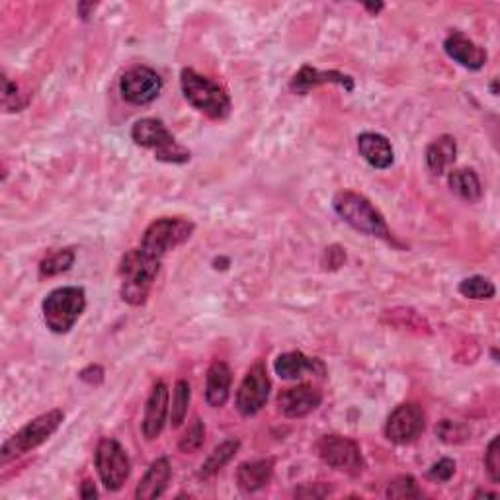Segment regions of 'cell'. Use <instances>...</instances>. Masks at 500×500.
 <instances>
[{
  "label": "cell",
  "mask_w": 500,
  "mask_h": 500,
  "mask_svg": "<svg viewBox=\"0 0 500 500\" xmlns=\"http://www.w3.org/2000/svg\"><path fill=\"white\" fill-rule=\"evenodd\" d=\"M477 496H496V493H486V491H481Z\"/></svg>",
  "instance_id": "cell-37"
},
{
  "label": "cell",
  "mask_w": 500,
  "mask_h": 500,
  "mask_svg": "<svg viewBox=\"0 0 500 500\" xmlns=\"http://www.w3.org/2000/svg\"><path fill=\"white\" fill-rule=\"evenodd\" d=\"M181 88L188 104L211 120H225L230 113V98L225 88L194 69H182Z\"/></svg>",
  "instance_id": "cell-3"
},
{
  "label": "cell",
  "mask_w": 500,
  "mask_h": 500,
  "mask_svg": "<svg viewBox=\"0 0 500 500\" xmlns=\"http://www.w3.org/2000/svg\"><path fill=\"white\" fill-rule=\"evenodd\" d=\"M135 145L152 149L159 161L171 164H184L190 161V151L182 147L174 135L166 130V125L157 118H143L135 122L132 130Z\"/></svg>",
  "instance_id": "cell-6"
},
{
  "label": "cell",
  "mask_w": 500,
  "mask_h": 500,
  "mask_svg": "<svg viewBox=\"0 0 500 500\" xmlns=\"http://www.w3.org/2000/svg\"><path fill=\"white\" fill-rule=\"evenodd\" d=\"M498 446H500V440H498V436H495L489 447H486V454H485V467H486V473H489L493 483L500 481V447Z\"/></svg>",
  "instance_id": "cell-31"
},
{
  "label": "cell",
  "mask_w": 500,
  "mask_h": 500,
  "mask_svg": "<svg viewBox=\"0 0 500 500\" xmlns=\"http://www.w3.org/2000/svg\"><path fill=\"white\" fill-rule=\"evenodd\" d=\"M171 475H172L171 461L166 457L155 459L147 469L143 479L139 481L135 496L139 500H152L162 496V493L166 491V485L171 481Z\"/></svg>",
  "instance_id": "cell-19"
},
{
  "label": "cell",
  "mask_w": 500,
  "mask_h": 500,
  "mask_svg": "<svg viewBox=\"0 0 500 500\" xmlns=\"http://www.w3.org/2000/svg\"><path fill=\"white\" fill-rule=\"evenodd\" d=\"M203 440H205L203 422L200 418H194L191 420V425L188 426V430L184 432L181 442H178V447H181V452L184 454H194L203 446Z\"/></svg>",
  "instance_id": "cell-28"
},
{
  "label": "cell",
  "mask_w": 500,
  "mask_h": 500,
  "mask_svg": "<svg viewBox=\"0 0 500 500\" xmlns=\"http://www.w3.org/2000/svg\"><path fill=\"white\" fill-rule=\"evenodd\" d=\"M425 426H426L425 410L415 403H405L397 407L389 415L386 422V438L393 444L405 446L415 442L418 436L425 432Z\"/></svg>",
  "instance_id": "cell-12"
},
{
  "label": "cell",
  "mask_w": 500,
  "mask_h": 500,
  "mask_svg": "<svg viewBox=\"0 0 500 500\" xmlns=\"http://www.w3.org/2000/svg\"><path fill=\"white\" fill-rule=\"evenodd\" d=\"M457 157V143L452 135H442L434 139L426 147V166L436 176H442L447 169L456 162Z\"/></svg>",
  "instance_id": "cell-22"
},
{
  "label": "cell",
  "mask_w": 500,
  "mask_h": 500,
  "mask_svg": "<svg viewBox=\"0 0 500 500\" xmlns=\"http://www.w3.org/2000/svg\"><path fill=\"white\" fill-rule=\"evenodd\" d=\"M274 369L281 379H288V381L303 377V374H307V371L313 376H320V377L325 376V364L320 362L319 358H309L303 352L279 354L274 362Z\"/></svg>",
  "instance_id": "cell-18"
},
{
  "label": "cell",
  "mask_w": 500,
  "mask_h": 500,
  "mask_svg": "<svg viewBox=\"0 0 500 500\" xmlns=\"http://www.w3.org/2000/svg\"><path fill=\"white\" fill-rule=\"evenodd\" d=\"M323 84H338L346 88L348 93L354 91V79L350 74H344L340 71H319L309 65H303L298 71V74L291 79L289 88L298 94H307L311 88L323 86Z\"/></svg>",
  "instance_id": "cell-15"
},
{
  "label": "cell",
  "mask_w": 500,
  "mask_h": 500,
  "mask_svg": "<svg viewBox=\"0 0 500 500\" xmlns=\"http://www.w3.org/2000/svg\"><path fill=\"white\" fill-rule=\"evenodd\" d=\"M63 420H65V415H63V410L59 408H54L49 410V413L35 417L3 444L0 461H3V464H8L10 459H16L24 454L35 450V447H40L61 428Z\"/></svg>",
  "instance_id": "cell-5"
},
{
  "label": "cell",
  "mask_w": 500,
  "mask_h": 500,
  "mask_svg": "<svg viewBox=\"0 0 500 500\" xmlns=\"http://www.w3.org/2000/svg\"><path fill=\"white\" fill-rule=\"evenodd\" d=\"M194 223L184 217H161V220L152 221L141 239V250L147 252L152 259H162L176 247L184 245V242L194 233Z\"/></svg>",
  "instance_id": "cell-7"
},
{
  "label": "cell",
  "mask_w": 500,
  "mask_h": 500,
  "mask_svg": "<svg viewBox=\"0 0 500 500\" xmlns=\"http://www.w3.org/2000/svg\"><path fill=\"white\" fill-rule=\"evenodd\" d=\"M457 289L464 298L475 299V301L493 299L495 293H496V288H495L493 281L489 278H485V276H471V278L461 279Z\"/></svg>",
  "instance_id": "cell-25"
},
{
  "label": "cell",
  "mask_w": 500,
  "mask_h": 500,
  "mask_svg": "<svg viewBox=\"0 0 500 500\" xmlns=\"http://www.w3.org/2000/svg\"><path fill=\"white\" fill-rule=\"evenodd\" d=\"M447 184H450L452 191L469 203H475L481 200L483 196V188H481V181L475 171L471 169H456L447 176Z\"/></svg>",
  "instance_id": "cell-23"
},
{
  "label": "cell",
  "mask_w": 500,
  "mask_h": 500,
  "mask_svg": "<svg viewBox=\"0 0 500 500\" xmlns=\"http://www.w3.org/2000/svg\"><path fill=\"white\" fill-rule=\"evenodd\" d=\"M332 208H335L338 217H342L346 223L360 230V233L379 237L383 240H393L386 217L362 194H356V191L350 190L338 191L335 200H332Z\"/></svg>",
  "instance_id": "cell-2"
},
{
  "label": "cell",
  "mask_w": 500,
  "mask_h": 500,
  "mask_svg": "<svg viewBox=\"0 0 500 500\" xmlns=\"http://www.w3.org/2000/svg\"><path fill=\"white\" fill-rule=\"evenodd\" d=\"M240 447V442L237 438H230V440H225L221 442L220 446L215 447V450L208 456V459L201 464V469H200V479H210L213 475H217L230 459H233L239 452Z\"/></svg>",
  "instance_id": "cell-24"
},
{
  "label": "cell",
  "mask_w": 500,
  "mask_h": 500,
  "mask_svg": "<svg viewBox=\"0 0 500 500\" xmlns=\"http://www.w3.org/2000/svg\"><path fill=\"white\" fill-rule=\"evenodd\" d=\"M358 151H360L362 159L377 171H387L395 161V152L389 143V139L381 133L366 132L358 135Z\"/></svg>",
  "instance_id": "cell-17"
},
{
  "label": "cell",
  "mask_w": 500,
  "mask_h": 500,
  "mask_svg": "<svg viewBox=\"0 0 500 500\" xmlns=\"http://www.w3.org/2000/svg\"><path fill=\"white\" fill-rule=\"evenodd\" d=\"M387 496L389 498H420L422 491L418 489V483L415 477L403 475V477H397L393 483H389Z\"/></svg>",
  "instance_id": "cell-29"
},
{
  "label": "cell",
  "mask_w": 500,
  "mask_h": 500,
  "mask_svg": "<svg viewBox=\"0 0 500 500\" xmlns=\"http://www.w3.org/2000/svg\"><path fill=\"white\" fill-rule=\"evenodd\" d=\"M166 417H169V387L166 383L159 381L155 387H152L149 401L145 407V417H143V436L147 440H157L162 428Z\"/></svg>",
  "instance_id": "cell-16"
},
{
  "label": "cell",
  "mask_w": 500,
  "mask_h": 500,
  "mask_svg": "<svg viewBox=\"0 0 500 500\" xmlns=\"http://www.w3.org/2000/svg\"><path fill=\"white\" fill-rule=\"evenodd\" d=\"M317 450L320 459H323L325 464L332 469L348 473V475H360L364 471V457H362L360 446H358L354 440L346 438V436H338V434L323 436L317 446Z\"/></svg>",
  "instance_id": "cell-9"
},
{
  "label": "cell",
  "mask_w": 500,
  "mask_h": 500,
  "mask_svg": "<svg viewBox=\"0 0 500 500\" xmlns=\"http://www.w3.org/2000/svg\"><path fill=\"white\" fill-rule=\"evenodd\" d=\"M366 8H368L369 12H374V15H377V12L383 10V5H381V3H376V5H374V3H368Z\"/></svg>",
  "instance_id": "cell-36"
},
{
  "label": "cell",
  "mask_w": 500,
  "mask_h": 500,
  "mask_svg": "<svg viewBox=\"0 0 500 500\" xmlns=\"http://www.w3.org/2000/svg\"><path fill=\"white\" fill-rule=\"evenodd\" d=\"M444 51L447 57L457 63V65L469 71L483 69L486 59H489V55H486V51L481 45L469 40V37L461 32H454L446 37Z\"/></svg>",
  "instance_id": "cell-14"
},
{
  "label": "cell",
  "mask_w": 500,
  "mask_h": 500,
  "mask_svg": "<svg viewBox=\"0 0 500 500\" xmlns=\"http://www.w3.org/2000/svg\"><path fill=\"white\" fill-rule=\"evenodd\" d=\"M491 88H493V94H495V96H496V93H498V88H496V81H495V83H493V86H491Z\"/></svg>",
  "instance_id": "cell-38"
},
{
  "label": "cell",
  "mask_w": 500,
  "mask_h": 500,
  "mask_svg": "<svg viewBox=\"0 0 500 500\" xmlns=\"http://www.w3.org/2000/svg\"><path fill=\"white\" fill-rule=\"evenodd\" d=\"M323 403V393L317 387L301 383L298 387L284 389L278 395L279 413L288 418H303L311 415Z\"/></svg>",
  "instance_id": "cell-13"
},
{
  "label": "cell",
  "mask_w": 500,
  "mask_h": 500,
  "mask_svg": "<svg viewBox=\"0 0 500 500\" xmlns=\"http://www.w3.org/2000/svg\"><path fill=\"white\" fill-rule=\"evenodd\" d=\"M274 459H256L247 461L237 469V485L240 491L256 493L272 481Z\"/></svg>",
  "instance_id": "cell-21"
},
{
  "label": "cell",
  "mask_w": 500,
  "mask_h": 500,
  "mask_svg": "<svg viewBox=\"0 0 500 500\" xmlns=\"http://www.w3.org/2000/svg\"><path fill=\"white\" fill-rule=\"evenodd\" d=\"M94 466L98 469V475L106 491H120L130 479L132 461L127 457L123 446L113 438H102L96 446Z\"/></svg>",
  "instance_id": "cell-8"
},
{
  "label": "cell",
  "mask_w": 500,
  "mask_h": 500,
  "mask_svg": "<svg viewBox=\"0 0 500 500\" xmlns=\"http://www.w3.org/2000/svg\"><path fill=\"white\" fill-rule=\"evenodd\" d=\"M76 254L73 249H61L54 254H49L47 259L40 262V276L42 278H54L63 272H69L74 264Z\"/></svg>",
  "instance_id": "cell-26"
},
{
  "label": "cell",
  "mask_w": 500,
  "mask_h": 500,
  "mask_svg": "<svg viewBox=\"0 0 500 500\" xmlns=\"http://www.w3.org/2000/svg\"><path fill=\"white\" fill-rule=\"evenodd\" d=\"M190 401H191L190 383L181 379L174 386V393H172V405H171V425H172V428L182 426V422L188 417Z\"/></svg>",
  "instance_id": "cell-27"
},
{
  "label": "cell",
  "mask_w": 500,
  "mask_h": 500,
  "mask_svg": "<svg viewBox=\"0 0 500 500\" xmlns=\"http://www.w3.org/2000/svg\"><path fill=\"white\" fill-rule=\"evenodd\" d=\"M436 434H438V438L446 444H457V442L466 440L467 430H466V426H461L459 422L442 420L440 425L436 426Z\"/></svg>",
  "instance_id": "cell-30"
},
{
  "label": "cell",
  "mask_w": 500,
  "mask_h": 500,
  "mask_svg": "<svg viewBox=\"0 0 500 500\" xmlns=\"http://www.w3.org/2000/svg\"><path fill=\"white\" fill-rule=\"evenodd\" d=\"M79 377L86 383H91V386H98V383L104 379V369H102L100 366H88L86 369L81 371Z\"/></svg>",
  "instance_id": "cell-34"
},
{
  "label": "cell",
  "mask_w": 500,
  "mask_h": 500,
  "mask_svg": "<svg viewBox=\"0 0 500 500\" xmlns=\"http://www.w3.org/2000/svg\"><path fill=\"white\" fill-rule=\"evenodd\" d=\"M230 383L233 374L225 362L215 360L208 369V379H205V401L213 408H221L230 395Z\"/></svg>",
  "instance_id": "cell-20"
},
{
  "label": "cell",
  "mask_w": 500,
  "mask_h": 500,
  "mask_svg": "<svg viewBox=\"0 0 500 500\" xmlns=\"http://www.w3.org/2000/svg\"><path fill=\"white\" fill-rule=\"evenodd\" d=\"M81 496L83 498H96L98 496V491L93 481H84L83 483V489H81Z\"/></svg>",
  "instance_id": "cell-35"
},
{
  "label": "cell",
  "mask_w": 500,
  "mask_h": 500,
  "mask_svg": "<svg viewBox=\"0 0 500 500\" xmlns=\"http://www.w3.org/2000/svg\"><path fill=\"white\" fill-rule=\"evenodd\" d=\"M162 91L161 74L151 67H132L125 71L120 81V93L123 100L135 106H145L155 102Z\"/></svg>",
  "instance_id": "cell-11"
},
{
  "label": "cell",
  "mask_w": 500,
  "mask_h": 500,
  "mask_svg": "<svg viewBox=\"0 0 500 500\" xmlns=\"http://www.w3.org/2000/svg\"><path fill=\"white\" fill-rule=\"evenodd\" d=\"M86 309V293L79 286L57 288L49 293L42 303L44 323L55 332V335H65Z\"/></svg>",
  "instance_id": "cell-4"
},
{
  "label": "cell",
  "mask_w": 500,
  "mask_h": 500,
  "mask_svg": "<svg viewBox=\"0 0 500 500\" xmlns=\"http://www.w3.org/2000/svg\"><path fill=\"white\" fill-rule=\"evenodd\" d=\"M272 383L268 377V371L262 362H256L249 371L245 379L237 389L235 403L239 413L242 417H254L259 415L268 403V397H270Z\"/></svg>",
  "instance_id": "cell-10"
},
{
  "label": "cell",
  "mask_w": 500,
  "mask_h": 500,
  "mask_svg": "<svg viewBox=\"0 0 500 500\" xmlns=\"http://www.w3.org/2000/svg\"><path fill=\"white\" fill-rule=\"evenodd\" d=\"M454 473H456V461L450 457H442L428 469V477L436 483H447L454 477Z\"/></svg>",
  "instance_id": "cell-32"
},
{
  "label": "cell",
  "mask_w": 500,
  "mask_h": 500,
  "mask_svg": "<svg viewBox=\"0 0 500 500\" xmlns=\"http://www.w3.org/2000/svg\"><path fill=\"white\" fill-rule=\"evenodd\" d=\"M20 88L15 81H10L8 76H3V104L6 108V112H18L22 108V104L18 102L20 98Z\"/></svg>",
  "instance_id": "cell-33"
},
{
  "label": "cell",
  "mask_w": 500,
  "mask_h": 500,
  "mask_svg": "<svg viewBox=\"0 0 500 500\" xmlns=\"http://www.w3.org/2000/svg\"><path fill=\"white\" fill-rule=\"evenodd\" d=\"M161 260L152 259L141 249L127 252L120 264L122 276V299L133 307L143 305L152 289V284L159 276Z\"/></svg>",
  "instance_id": "cell-1"
}]
</instances>
